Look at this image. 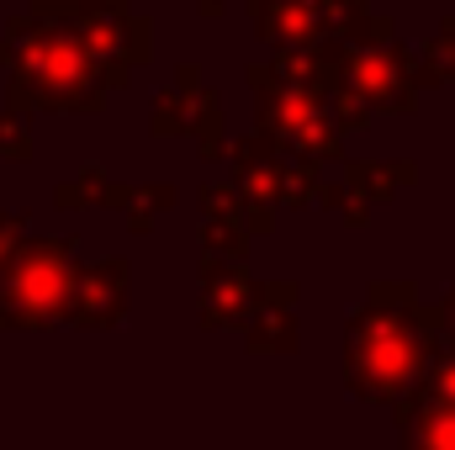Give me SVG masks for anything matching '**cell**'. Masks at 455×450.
Segmentation results:
<instances>
[{"mask_svg":"<svg viewBox=\"0 0 455 450\" xmlns=\"http://www.w3.org/2000/svg\"><path fill=\"white\" fill-rule=\"evenodd\" d=\"M75 297H80V276H75V260H69L64 238L27 244L0 270V324L48 329V324L75 313Z\"/></svg>","mask_w":455,"mask_h":450,"instance_id":"obj_1","label":"cell"},{"mask_svg":"<svg viewBox=\"0 0 455 450\" xmlns=\"http://www.w3.org/2000/svg\"><path fill=\"white\" fill-rule=\"evenodd\" d=\"M413 376H424V344L408 318L365 313L349 329V387L360 398H397Z\"/></svg>","mask_w":455,"mask_h":450,"instance_id":"obj_2","label":"cell"},{"mask_svg":"<svg viewBox=\"0 0 455 450\" xmlns=\"http://www.w3.org/2000/svg\"><path fill=\"white\" fill-rule=\"evenodd\" d=\"M37 21H27L21 32V53L16 69L21 80L37 91V101L48 107H91L96 101V53H85V37H59V32H32Z\"/></svg>","mask_w":455,"mask_h":450,"instance_id":"obj_3","label":"cell"},{"mask_svg":"<svg viewBox=\"0 0 455 450\" xmlns=\"http://www.w3.org/2000/svg\"><path fill=\"white\" fill-rule=\"evenodd\" d=\"M265 127L281 143H291V154H302V159H329L334 154V127L323 122V101L307 85H281L265 101Z\"/></svg>","mask_w":455,"mask_h":450,"instance_id":"obj_4","label":"cell"},{"mask_svg":"<svg viewBox=\"0 0 455 450\" xmlns=\"http://www.w3.org/2000/svg\"><path fill=\"white\" fill-rule=\"evenodd\" d=\"M344 64H349V91H360L376 107H408V91H403L392 53H349Z\"/></svg>","mask_w":455,"mask_h":450,"instance_id":"obj_5","label":"cell"},{"mask_svg":"<svg viewBox=\"0 0 455 450\" xmlns=\"http://www.w3.org/2000/svg\"><path fill=\"white\" fill-rule=\"evenodd\" d=\"M122 276H127V265L112 260V276H107V286H96L101 276L91 270V276H80V297H75V318H85V324H112L116 313H122Z\"/></svg>","mask_w":455,"mask_h":450,"instance_id":"obj_6","label":"cell"},{"mask_svg":"<svg viewBox=\"0 0 455 450\" xmlns=\"http://www.w3.org/2000/svg\"><path fill=\"white\" fill-rule=\"evenodd\" d=\"M408 430H413L424 446H455V403L429 392V403H419V408H413Z\"/></svg>","mask_w":455,"mask_h":450,"instance_id":"obj_7","label":"cell"},{"mask_svg":"<svg viewBox=\"0 0 455 450\" xmlns=\"http://www.w3.org/2000/svg\"><path fill=\"white\" fill-rule=\"evenodd\" d=\"M228 276L218 281H207V324L212 329H223V302H228V318H243V308H249V286H243V276L233 270V286H223Z\"/></svg>","mask_w":455,"mask_h":450,"instance_id":"obj_8","label":"cell"},{"mask_svg":"<svg viewBox=\"0 0 455 450\" xmlns=\"http://www.w3.org/2000/svg\"><path fill=\"white\" fill-rule=\"evenodd\" d=\"M424 387H429L435 398H451L455 403V350L451 355H435V360L424 366Z\"/></svg>","mask_w":455,"mask_h":450,"instance_id":"obj_9","label":"cell"},{"mask_svg":"<svg viewBox=\"0 0 455 450\" xmlns=\"http://www.w3.org/2000/svg\"><path fill=\"white\" fill-rule=\"evenodd\" d=\"M21 228V218H0V270H5V260L16 254V238H5V233H16Z\"/></svg>","mask_w":455,"mask_h":450,"instance_id":"obj_10","label":"cell"},{"mask_svg":"<svg viewBox=\"0 0 455 450\" xmlns=\"http://www.w3.org/2000/svg\"><path fill=\"white\" fill-rule=\"evenodd\" d=\"M451 324H455V297H451Z\"/></svg>","mask_w":455,"mask_h":450,"instance_id":"obj_11","label":"cell"}]
</instances>
